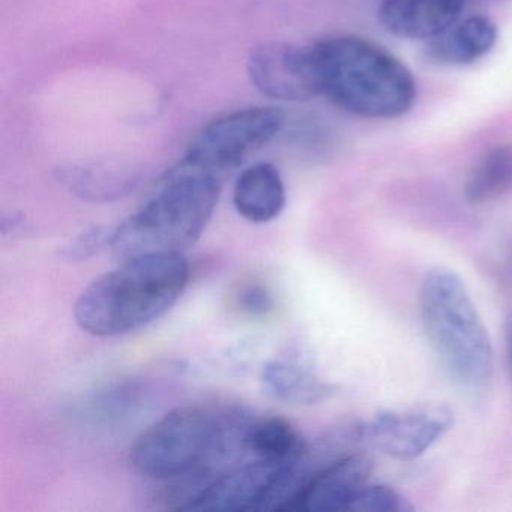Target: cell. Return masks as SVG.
<instances>
[{"label": "cell", "instance_id": "cell-1", "mask_svg": "<svg viewBox=\"0 0 512 512\" xmlns=\"http://www.w3.org/2000/svg\"><path fill=\"white\" fill-rule=\"evenodd\" d=\"M250 413L229 404H188L149 425L131 446V464L143 476L170 481L215 475L245 452Z\"/></svg>", "mask_w": 512, "mask_h": 512}, {"label": "cell", "instance_id": "cell-2", "mask_svg": "<svg viewBox=\"0 0 512 512\" xmlns=\"http://www.w3.org/2000/svg\"><path fill=\"white\" fill-rule=\"evenodd\" d=\"M190 263L182 254L124 260L92 281L74 305V319L94 337H119L163 317L187 289Z\"/></svg>", "mask_w": 512, "mask_h": 512}, {"label": "cell", "instance_id": "cell-3", "mask_svg": "<svg viewBox=\"0 0 512 512\" xmlns=\"http://www.w3.org/2000/svg\"><path fill=\"white\" fill-rule=\"evenodd\" d=\"M320 95L365 119H397L416 101L409 68L391 52L356 35H338L313 47Z\"/></svg>", "mask_w": 512, "mask_h": 512}, {"label": "cell", "instance_id": "cell-4", "mask_svg": "<svg viewBox=\"0 0 512 512\" xmlns=\"http://www.w3.org/2000/svg\"><path fill=\"white\" fill-rule=\"evenodd\" d=\"M220 191L221 179L179 163L161 179L154 196L116 227L110 248L122 262L184 253L205 232Z\"/></svg>", "mask_w": 512, "mask_h": 512}, {"label": "cell", "instance_id": "cell-5", "mask_svg": "<svg viewBox=\"0 0 512 512\" xmlns=\"http://www.w3.org/2000/svg\"><path fill=\"white\" fill-rule=\"evenodd\" d=\"M419 311L425 335L454 382L484 388L493 376V346L461 278L448 269L431 271L422 283Z\"/></svg>", "mask_w": 512, "mask_h": 512}, {"label": "cell", "instance_id": "cell-6", "mask_svg": "<svg viewBox=\"0 0 512 512\" xmlns=\"http://www.w3.org/2000/svg\"><path fill=\"white\" fill-rule=\"evenodd\" d=\"M283 122V113L271 107H251L221 116L194 137L181 163L221 179L238 169L251 152L271 142Z\"/></svg>", "mask_w": 512, "mask_h": 512}, {"label": "cell", "instance_id": "cell-7", "mask_svg": "<svg viewBox=\"0 0 512 512\" xmlns=\"http://www.w3.org/2000/svg\"><path fill=\"white\" fill-rule=\"evenodd\" d=\"M307 455L295 463L254 460L217 475L188 511H277L292 493L299 467Z\"/></svg>", "mask_w": 512, "mask_h": 512}, {"label": "cell", "instance_id": "cell-8", "mask_svg": "<svg viewBox=\"0 0 512 512\" xmlns=\"http://www.w3.org/2000/svg\"><path fill=\"white\" fill-rule=\"evenodd\" d=\"M452 422V410L439 404L388 410L361 425L358 437L388 457L410 461L439 442L451 430Z\"/></svg>", "mask_w": 512, "mask_h": 512}, {"label": "cell", "instance_id": "cell-9", "mask_svg": "<svg viewBox=\"0 0 512 512\" xmlns=\"http://www.w3.org/2000/svg\"><path fill=\"white\" fill-rule=\"evenodd\" d=\"M251 83L263 95L280 101H305L320 95L316 61L311 47L263 43L247 61Z\"/></svg>", "mask_w": 512, "mask_h": 512}, {"label": "cell", "instance_id": "cell-10", "mask_svg": "<svg viewBox=\"0 0 512 512\" xmlns=\"http://www.w3.org/2000/svg\"><path fill=\"white\" fill-rule=\"evenodd\" d=\"M373 461L362 454H349L310 473L283 512L347 511L356 494L368 484Z\"/></svg>", "mask_w": 512, "mask_h": 512}, {"label": "cell", "instance_id": "cell-11", "mask_svg": "<svg viewBox=\"0 0 512 512\" xmlns=\"http://www.w3.org/2000/svg\"><path fill=\"white\" fill-rule=\"evenodd\" d=\"M466 0H380V23L404 40H434L463 16Z\"/></svg>", "mask_w": 512, "mask_h": 512}, {"label": "cell", "instance_id": "cell-12", "mask_svg": "<svg viewBox=\"0 0 512 512\" xmlns=\"http://www.w3.org/2000/svg\"><path fill=\"white\" fill-rule=\"evenodd\" d=\"M260 382L266 394L281 403L311 406L337 394V386L319 376L313 361L296 352L263 365Z\"/></svg>", "mask_w": 512, "mask_h": 512}, {"label": "cell", "instance_id": "cell-13", "mask_svg": "<svg viewBox=\"0 0 512 512\" xmlns=\"http://www.w3.org/2000/svg\"><path fill=\"white\" fill-rule=\"evenodd\" d=\"M236 211L254 224H266L280 217L286 206V187L280 170L271 163L248 167L239 175L233 190Z\"/></svg>", "mask_w": 512, "mask_h": 512}, {"label": "cell", "instance_id": "cell-14", "mask_svg": "<svg viewBox=\"0 0 512 512\" xmlns=\"http://www.w3.org/2000/svg\"><path fill=\"white\" fill-rule=\"evenodd\" d=\"M497 41V26L485 16H472L455 23L445 34L431 40L428 53L434 61L469 65L491 52Z\"/></svg>", "mask_w": 512, "mask_h": 512}, {"label": "cell", "instance_id": "cell-15", "mask_svg": "<svg viewBox=\"0 0 512 512\" xmlns=\"http://www.w3.org/2000/svg\"><path fill=\"white\" fill-rule=\"evenodd\" d=\"M245 452L256 460L295 463L308 454V448L292 422L281 416H268L253 419L248 425Z\"/></svg>", "mask_w": 512, "mask_h": 512}, {"label": "cell", "instance_id": "cell-16", "mask_svg": "<svg viewBox=\"0 0 512 512\" xmlns=\"http://www.w3.org/2000/svg\"><path fill=\"white\" fill-rule=\"evenodd\" d=\"M512 190V145L488 149L473 167L464 185V197L472 206L490 205Z\"/></svg>", "mask_w": 512, "mask_h": 512}, {"label": "cell", "instance_id": "cell-17", "mask_svg": "<svg viewBox=\"0 0 512 512\" xmlns=\"http://www.w3.org/2000/svg\"><path fill=\"white\" fill-rule=\"evenodd\" d=\"M145 388L134 377L112 380L92 392L80 407L82 416L98 424L128 418L142 406Z\"/></svg>", "mask_w": 512, "mask_h": 512}, {"label": "cell", "instance_id": "cell-18", "mask_svg": "<svg viewBox=\"0 0 512 512\" xmlns=\"http://www.w3.org/2000/svg\"><path fill=\"white\" fill-rule=\"evenodd\" d=\"M65 182L80 199L97 203L113 202L133 187L130 178L101 170H70Z\"/></svg>", "mask_w": 512, "mask_h": 512}, {"label": "cell", "instance_id": "cell-19", "mask_svg": "<svg viewBox=\"0 0 512 512\" xmlns=\"http://www.w3.org/2000/svg\"><path fill=\"white\" fill-rule=\"evenodd\" d=\"M113 233H115V229H107L104 226H94L82 230L62 248V259L71 263L86 262L95 254L103 251L104 248L112 245Z\"/></svg>", "mask_w": 512, "mask_h": 512}, {"label": "cell", "instance_id": "cell-20", "mask_svg": "<svg viewBox=\"0 0 512 512\" xmlns=\"http://www.w3.org/2000/svg\"><path fill=\"white\" fill-rule=\"evenodd\" d=\"M406 509H410V506L394 488L367 484L356 494L347 511L400 512Z\"/></svg>", "mask_w": 512, "mask_h": 512}, {"label": "cell", "instance_id": "cell-21", "mask_svg": "<svg viewBox=\"0 0 512 512\" xmlns=\"http://www.w3.org/2000/svg\"><path fill=\"white\" fill-rule=\"evenodd\" d=\"M235 305L250 319H263L274 311L275 301L271 290L262 283H248L236 293Z\"/></svg>", "mask_w": 512, "mask_h": 512}, {"label": "cell", "instance_id": "cell-22", "mask_svg": "<svg viewBox=\"0 0 512 512\" xmlns=\"http://www.w3.org/2000/svg\"><path fill=\"white\" fill-rule=\"evenodd\" d=\"M505 343L506 355H508L509 373H511L512 380V313L509 314L505 323Z\"/></svg>", "mask_w": 512, "mask_h": 512}]
</instances>
